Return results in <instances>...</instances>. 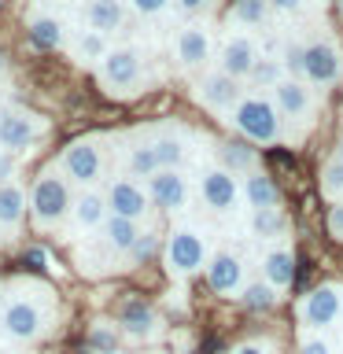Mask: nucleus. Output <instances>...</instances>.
Segmentation results:
<instances>
[{"mask_svg":"<svg viewBox=\"0 0 343 354\" xmlns=\"http://www.w3.org/2000/svg\"><path fill=\"white\" fill-rule=\"evenodd\" d=\"M48 306L41 303L33 292H15L8 295V303L0 306V332L15 343H33L48 332Z\"/></svg>","mask_w":343,"mask_h":354,"instance_id":"obj_1","label":"nucleus"},{"mask_svg":"<svg viewBox=\"0 0 343 354\" xmlns=\"http://www.w3.org/2000/svg\"><path fill=\"white\" fill-rule=\"evenodd\" d=\"M232 126L243 140H254V144H277L284 137V115L277 111V104L270 96H243L237 111H232Z\"/></svg>","mask_w":343,"mask_h":354,"instance_id":"obj_2","label":"nucleus"},{"mask_svg":"<svg viewBox=\"0 0 343 354\" xmlns=\"http://www.w3.org/2000/svg\"><path fill=\"white\" fill-rule=\"evenodd\" d=\"M66 210H74L71 185L59 170H44L37 181L30 185V214L37 229H55L66 218Z\"/></svg>","mask_w":343,"mask_h":354,"instance_id":"obj_3","label":"nucleus"},{"mask_svg":"<svg viewBox=\"0 0 343 354\" xmlns=\"http://www.w3.org/2000/svg\"><path fill=\"white\" fill-rule=\"evenodd\" d=\"M299 77L306 85H336L343 77V52L332 37L299 44Z\"/></svg>","mask_w":343,"mask_h":354,"instance_id":"obj_4","label":"nucleus"},{"mask_svg":"<svg viewBox=\"0 0 343 354\" xmlns=\"http://www.w3.org/2000/svg\"><path fill=\"white\" fill-rule=\"evenodd\" d=\"M207 236L196 225H177L166 243V270L174 277H192L196 270H207Z\"/></svg>","mask_w":343,"mask_h":354,"instance_id":"obj_5","label":"nucleus"},{"mask_svg":"<svg viewBox=\"0 0 343 354\" xmlns=\"http://www.w3.org/2000/svg\"><path fill=\"white\" fill-rule=\"evenodd\" d=\"M343 317V284H317L299 299V325L303 332H325Z\"/></svg>","mask_w":343,"mask_h":354,"instance_id":"obj_6","label":"nucleus"},{"mask_svg":"<svg viewBox=\"0 0 343 354\" xmlns=\"http://www.w3.org/2000/svg\"><path fill=\"white\" fill-rule=\"evenodd\" d=\"M59 174L71 177L74 185H93L104 174V144L96 137H77L59 151Z\"/></svg>","mask_w":343,"mask_h":354,"instance_id":"obj_7","label":"nucleus"},{"mask_svg":"<svg viewBox=\"0 0 343 354\" xmlns=\"http://www.w3.org/2000/svg\"><path fill=\"white\" fill-rule=\"evenodd\" d=\"M199 196L214 214H232L243 203V185L225 166H207V170H199Z\"/></svg>","mask_w":343,"mask_h":354,"instance_id":"obj_8","label":"nucleus"},{"mask_svg":"<svg viewBox=\"0 0 343 354\" xmlns=\"http://www.w3.org/2000/svg\"><path fill=\"white\" fill-rule=\"evenodd\" d=\"M44 118L26 107H4L0 111V151H26L30 144L44 137Z\"/></svg>","mask_w":343,"mask_h":354,"instance_id":"obj_9","label":"nucleus"},{"mask_svg":"<svg viewBox=\"0 0 343 354\" xmlns=\"http://www.w3.org/2000/svg\"><path fill=\"white\" fill-rule=\"evenodd\" d=\"M144 74V59L133 44H118V48L107 52V59L100 63V82H104L111 93H133L140 85Z\"/></svg>","mask_w":343,"mask_h":354,"instance_id":"obj_10","label":"nucleus"},{"mask_svg":"<svg viewBox=\"0 0 343 354\" xmlns=\"http://www.w3.org/2000/svg\"><path fill=\"white\" fill-rule=\"evenodd\" d=\"M259 59H262V48L251 33H229L218 48V71L237 77V82H248L251 71L259 66Z\"/></svg>","mask_w":343,"mask_h":354,"instance_id":"obj_11","label":"nucleus"},{"mask_svg":"<svg viewBox=\"0 0 343 354\" xmlns=\"http://www.w3.org/2000/svg\"><path fill=\"white\" fill-rule=\"evenodd\" d=\"M107 207L115 218H129V221H144L151 207V196H148V185L133 181V177H115V181L107 185Z\"/></svg>","mask_w":343,"mask_h":354,"instance_id":"obj_12","label":"nucleus"},{"mask_svg":"<svg viewBox=\"0 0 343 354\" xmlns=\"http://www.w3.org/2000/svg\"><path fill=\"white\" fill-rule=\"evenodd\" d=\"M196 100L203 104L210 115H221V111H237V104L243 100V88L237 77H229V74H221V71H210L199 77V85H196Z\"/></svg>","mask_w":343,"mask_h":354,"instance_id":"obj_13","label":"nucleus"},{"mask_svg":"<svg viewBox=\"0 0 343 354\" xmlns=\"http://www.w3.org/2000/svg\"><path fill=\"white\" fill-rule=\"evenodd\" d=\"M144 185H148L151 203L159 207V210H166V214L185 210L188 199H192V188H188V181H185L181 170H159L151 181H144Z\"/></svg>","mask_w":343,"mask_h":354,"instance_id":"obj_14","label":"nucleus"},{"mask_svg":"<svg viewBox=\"0 0 343 354\" xmlns=\"http://www.w3.org/2000/svg\"><path fill=\"white\" fill-rule=\"evenodd\" d=\"M273 104L284 118L306 122L310 126V118H314V88H310L303 77H284V82L273 88Z\"/></svg>","mask_w":343,"mask_h":354,"instance_id":"obj_15","label":"nucleus"},{"mask_svg":"<svg viewBox=\"0 0 343 354\" xmlns=\"http://www.w3.org/2000/svg\"><path fill=\"white\" fill-rule=\"evenodd\" d=\"M214 55V41H210L207 26H185L174 37V59L181 63V71H199Z\"/></svg>","mask_w":343,"mask_h":354,"instance_id":"obj_16","label":"nucleus"},{"mask_svg":"<svg viewBox=\"0 0 343 354\" xmlns=\"http://www.w3.org/2000/svg\"><path fill=\"white\" fill-rule=\"evenodd\" d=\"M207 284L214 288L218 295H232L243 292V259L229 248H218L207 262Z\"/></svg>","mask_w":343,"mask_h":354,"instance_id":"obj_17","label":"nucleus"},{"mask_svg":"<svg viewBox=\"0 0 343 354\" xmlns=\"http://www.w3.org/2000/svg\"><path fill=\"white\" fill-rule=\"evenodd\" d=\"M118 328H122V336H129V339H155L163 332V321L159 314L148 306V303H140V299H129V303H122L118 310Z\"/></svg>","mask_w":343,"mask_h":354,"instance_id":"obj_18","label":"nucleus"},{"mask_svg":"<svg viewBox=\"0 0 343 354\" xmlns=\"http://www.w3.org/2000/svg\"><path fill=\"white\" fill-rule=\"evenodd\" d=\"M122 170H126L122 177H133V181H151L163 170L159 159H155V144L140 137L122 140Z\"/></svg>","mask_w":343,"mask_h":354,"instance_id":"obj_19","label":"nucleus"},{"mask_svg":"<svg viewBox=\"0 0 343 354\" xmlns=\"http://www.w3.org/2000/svg\"><path fill=\"white\" fill-rule=\"evenodd\" d=\"M74 225L77 229H85V232H93V229H104L107 221H111V207H107V196L104 192H96V188H85V192H77L74 196Z\"/></svg>","mask_w":343,"mask_h":354,"instance_id":"obj_20","label":"nucleus"},{"mask_svg":"<svg viewBox=\"0 0 343 354\" xmlns=\"http://www.w3.org/2000/svg\"><path fill=\"white\" fill-rule=\"evenodd\" d=\"M155 144V159H159L163 170H181L188 162V137L181 129H159L151 137Z\"/></svg>","mask_w":343,"mask_h":354,"instance_id":"obj_21","label":"nucleus"},{"mask_svg":"<svg viewBox=\"0 0 343 354\" xmlns=\"http://www.w3.org/2000/svg\"><path fill=\"white\" fill-rule=\"evenodd\" d=\"M262 281L273 284L277 292H284V288L295 281V254L288 251L284 243L281 248H270L262 254Z\"/></svg>","mask_w":343,"mask_h":354,"instance_id":"obj_22","label":"nucleus"},{"mask_svg":"<svg viewBox=\"0 0 343 354\" xmlns=\"http://www.w3.org/2000/svg\"><path fill=\"white\" fill-rule=\"evenodd\" d=\"M240 185H243V203H248L251 210H273V207H281V188H277L266 174L251 170Z\"/></svg>","mask_w":343,"mask_h":354,"instance_id":"obj_23","label":"nucleus"},{"mask_svg":"<svg viewBox=\"0 0 343 354\" xmlns=\"http://www.w3.org/2000/svg\"><path fill=\"white\" fill-rule=\"evenodd\" d=\"M85 22L89 30L115 33L126 22V0H89L85 4Z\"/></svg>","mask_w":343,"mask_h":354,"instance_id":"obj_24","label":"nucleus"},{"mask_svg":"<svg viewBox=\"0 0 343 354\" xmlns=\"http://www.w3.org/2000/svg\"><path fill=\"white\" fill-rule=\"evenodd\" d=\"M140 236H144V232H140V221L115 218V214H111V221H107L104 229H100V240H104L115 254H129L133 248H137Z\"/></svg>","mask_w":343,"mask_h":354,"instance_id":"obj_25","label":"nucleus"},{"mask_svg":"<svg viewBox=\"0 0 343 354\" xmlns=\"http://www.w3.org/2000/svg\"><path fill=\"white\" fill-rule=\"evenodd\" d=\"M30 210V192H22L19 181L0 185V229H19Z\"/></svg>","mask_w":343,"mask_h":354,"instance_id":"obj_26","label":"nucleus"},{"mask_svg":"<svg viewBox=\"0 0 343 354\" xmlns=\"http://www.w3.org/2000/svg\"><path fill=\"white\" fill-rule=\"evenodd\" d=\"M63 41H66V26H63V19H55V15H37L30 22V44L37 52H55V48H63Z\"/></svg>","mask_w":343,"mask_h":354,"instance_id":"obj_27","label":"nucleus"},{"mask_svg":"<svg viewBox=\"0 0 343 354\" xmlns=\"http://www.w3.org/2000/svg\"><path fill=\"white\" fill-rule=\"evenodd\" d=\"M248 229H251L254 240H277V236H284L288 218L281 214V207H273V210H251Z\"/></svg>","mask_w":343,"mask_h":354,"instance_id":"obj_28","label":"nucleus"},{"mask_svg":"<svg viewBox=\"0 0 343 354\" xmlns=\"http://www.w3.org/2000/svg\"><path fill=\"white\" fill-rule=\"evenodd\" d=\"M270 15H273L270 0H237V4H232V22H237L240 30H259L270 22Z\"/></svg>","mask_w":343,"mask_h":354,"instance_id":"obj_29","label":"nucleus"},{"mask_svg":"<svg viewBox=\"0 0 343 354\" xmlns=\"http://www.w3.org/2000/svg\"><path fill=\"white\" fill-rule=\"evenodd\" d=\"M74 52H77V59H85V63H104L107 59V52H111V44H107V33H100V30H82L74 37Z\"/></svg>","mask_w":343,"mask_h":354,"instance_id":"obj_30","label":"nucleus"},{"mask_svg":"<svg viewBox=\"0 0 343 354\" xmlns=\"http://www.w3.org/2000/svg\"><path fill=\"white\" fill-rule=\"evenodd\" d=\"M284 71H288V66H284V59H277V55H262V59H259V66L251 71V77H248V82H251L254 88H270V93H273V88H277V85H281L284 77H288Z\"/></svg>","mask_w":343,"mask_h":354,"instance_id":"obj_31","label":"nucleus"},{"mask_svg":"<svg viewBox=\"0 0 343 354\" xmlns=\"http://www.w3.org/2000/svg\"><path fill=\"white\" fill-rule=\"evenodd\" d=\"M277 288L273 284H266V281H248L243 284V292H240V303L254 310V314H262V310H273L277 306Z\"/></svg>","mask_w":343,"mask_h":354,"instance_id":"obj_32","label":"nucleus"},{"mask_svg":"<svg viewBox=\"0 0 343 354\" xmlns=\"http://www.w3.org/2000/svg\"><path fill=\"white\" fill-rule=\"evenodd\" d=\"M89 347L96 354H115L122 347V328L115 321H96V325L89 328Z\"/></svg>","mask_w":343,"mask_h":354,"instance_id":"obj_33","label":"nucleus"},{"mask_svg":"<svg viewBox=\"0 0 343 354\" xmlns=\"http://www.w3.org/2000/svg\"><path fill=\"white\" fill-rule=\"evenodd\" d=\"M218 151H221V166L232 174H248L251 166H254V148H248V144H240V140H225V144H218Z\"/></svg>","mask_w":343,"mask_h":354,"instance_id":"obj_34","label":"nucleus"},{"mask_svg":"<svg viewBox=\"0 0 343 354\" xmlns=\"http://www.w3.org/2000/svg\"><path fill=\"white\" fill-rule=\"evenodd\" d=\"M321 188H325L328 199H340L343 203V162L340 159L325 162V170H321Z\"/></svg>","mask_w":343,"mask_h":354,"instance_id":"obj_35","label":"nucleus"},{"mask_svg":"<svg viewBox=\"0 0 343 354\" xmlns=\"http://www.w3.org/2000/svg\"><path fill=\"white\" fill-rule=\"evenodd\" d=\"M299 354H340V347H336L332 336H325V332H303Z\"/></svg>","mask_w":343,"mask_h":354,"instance_id":"obj_36","label":"nucleus"},{"mask_svg":"<svg viewBox=\"0 0 343 354\" xmlns=\"http://www.w3.org/2000/svg\"><path fill=\"white\" fill-rule=\"evenodd\" d=\"M277 15H306V11L321 8V0H270Z\"/></svg>","mask_w":343,"mask_h":354,"instance_id":"obj_37","label":"nucleus"},{"mask_svg":"<svg viewBox=\"0 0 343 354\" xmlns=\"http://www.w3.org/2000/svg\"><path fill=\"white\" fill-rule=\"evenodd\" d=\"M155 248H159V236H151V232H144V236L137 240V248L129 251V262L133 266H140V262H148L151 254H155Z\"/></svg>","mask_w":343,"mask_h":354,"instance_id":"obj_38","label":"nucleus"},{"mask_svg":"<svg viewBox=\"0 0 343 354\" xmlns=\"http://www.w3.org/2000/svg\"><path fill=\"white\" fill-rule=\"evenodd\" d=\"M174 0H129V8L137 11V15H144V19H155V15H163L166 8H170Z\"/></svg>","mask_w":343,"mask_h":354,"instance_id":"obj_39","label":"nucleus"},{"mask_svg":"<svg viewBox=\"0 0 343 354\" xmlns=\"http://www.w3.org/2000/svg\"><path fill=\"white\" fill-rule=\"evenodd\" d=\"M19 174V155L15 151H0V185H11Z\"/></svg>","mask_w":343,"mask_h":354,"instance_id":"obj_40","label":"nucleus"},{"mask_svg":"<svg viewBox=\"0 0 343 354\" xmlns=\"http://www.w3.org/2000/svg\"><path fill=\"white\" fill-rule=\"evenodd\" d=\"M229 354H277V347L270 339H248V343H237Z\"/></svg>","mask_w":343,"mask_h":354,"instance_id":"obj_41","label":"nucleus"},{"mask_svg":"<svg viewBox=\"0 0 343 354\" xmlns=\"http://www.w3.org/2000/svg\"><path fill=\"white\" fill-rule=\"evenodd\" d=\"M210 4H214V0H174V8L181 11V15H203V11H210Z\"/></svg>","mask_w":343,"mask_h":354,"instance_id":"obj_42","label":"nucleus"},{"mask_svg":"<svg viewBox=\"0 0 343 354\" xmlns=\"http://www.w3.org/2000/svg\"><path fill=\"white\" fill-rule=\"evenodd\" d=\"M328 229H332V236L343 240V203H336L328 210Z\"/></svg>","mask_w":343,"mask_h":354,"instance_id":"obj_43","label":"nucleus"},{"mask_svg":"<svg viewBox=\"0 0 343 354\" xmlns=\"http://www.w3.org/2000/svg\"><path fill=\"white\" fill-rule=\"evenodd\" d=\"M0 74H8V63H4V55H0Z\"/></svg>","mask_w":343,"mask_h":354,"instance_id":"obj_44","label":"nucleus"},{"mask_svg":"<svg viewBox=\"0 0 343 354\" xmlns=\"http://www.w3.org/2000/svg\"><path fill=\"white\" fill-rule=\"evenodd\" d=\"M336 159H340V162H343V137H340V155H336Z\"/></svg>","mask_w":343,"mask_h":354,"instance_id":"obj_45","label":"nucleus"},{"mask_svg":"<svg viewBox=\"0 0 343 354\" xmlns=\"http://www.w3.org/2000/svg\"><path fill=\"white\" fill-rule=\"evenodd\" d=\"M0 354H11V351H0Z\"/></svg>","mask_w":343,"mask_h":354,"instance_id":"obj_46","label":"nucleus"},{"mask_svg":"<svg viewBox=\"0 0 343 354\" xmlns=\"http://www.w3.org/2000/svg\"><path fill=\"white\" fill-rule=\"evenodd\" d=\"M340 11H343V0H340Z\"/></svg>","mask_w":343,"mask_h":354,"instance_id":"obj_47","label":"nucleus"},{"mask_svg":"<svg viewBox=\"0 0 343 354\" xmlns=\"http://www.w3.org/2000/svg\"><path fill=\"white\" fill-rule=\"evenodd\" d=\"M0 8H4V0H0Z\"/></svg>","mask_w":343,"mask_h":354,"instance_id":"obj_48","label":"nucleus"}]
</instances>
